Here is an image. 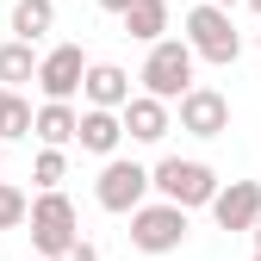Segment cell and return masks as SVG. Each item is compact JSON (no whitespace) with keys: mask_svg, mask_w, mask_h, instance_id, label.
I'll use <instances>...</instances> for the list:
<instances>
[{"mask_svg":"<svg viewBox=\"0 0 261 261\" xmlns=\"http://www.w3.org/2000/svg\"><path fill=\"white\" fill-rule=\"evenodd\" d=\"M193 69H199V56H193V44L187 38H162L149 56H143V93H149V100H162V106H180L187 100V93L193 87H199V81H193Z\"/></svg>","mask_w":261,"mask_h":261,"instance_id":"1","label":"cell"},{"mask_svg":"<svg viewBox=\"0 0 261 261\" xmlns=\"http://www.w3.org/2000/svg\"><path fill=\"white\" fill-rule=\"evenodd\" d=\"M149 174H155V193H162L168 205H180V212H193V205L212 212V199L224 193L218 168H212V162H199V155H162Z\"/></svg>","mask_w":261,"mask_h":261,"instance_id":"2","label":"cell"},{"mask_svg":"<svg viewBox=\"0 0 261 261\" xmlns=\"http://www.w3.org/2000/svg\"><path fill=\"white\" fill-rule=\"evenodd\" d=\"M31 249L38 255H62V249H75L81 243V212H75V199L69 193H38V199H31Z\"/></svg>","mask_w":261,"mask_h":261,"instance_id":"3","label":"cell"},{"mask_svg":"<svg viewBox=\"0 0 261 261\" xmlns=\"http://www.w3.org/2000/svg\"><path fill=\"white\" fill-rule=\"evenodd\" d=\"M149 187H155V174L143 168V162L112 155L100 168V180H93V199H100V212H112V218H130V212L149 205Z\"/></svg>","mask_w":261,"mask_h":261,"instance_id":"4","label":"cell"},{"mask_svg":"<svg viewBox=\"0 0 261 261\" xmlns=\"http://www.w3.org/2000/svg\"><path fill=\"white\" fill-rule=\"evenodd\" d=\"M187 44L199 62H218V69H230V62L243 56V31L230 25V13L212 7V0H199V7L187 13Z\"/></svg>","mask_w":261,"mask_h":261,"instance_id":"5","label":"cell"},{"mask_svg":"<svg viewBox=\"0 0 261 261\" xmlns=\"http://www.w3.org/2000/svg\"><path fill=\"white\" fill-rule=\"evenodd\" d=\"M130 243L143 255H174L187 243V212L168 205V199H149L143 212H130Z\"/></svg>","mask_w":261,"mask_h":261,"instance_id":"6","label":"cell"},{"mask_svg":"<svg viewBox=\"0 0 261 261\" xmlns=\"http://www.w3.org/2000/svg\"><path fill=\"white\" fill-rule=\"evenodd\" d=\"M87 69H93V62L81 56V44H56V50H44L38 93H44V100H56V106H75V93L87 87Z\"/></svg>","mask_w":261,"mask_h":261,"instance_id":"7","label":"cell"},{"mask_svg":"<svg viewBox=\"0 0 261 261\" xmlns=\"http://www.w3.org/2000/svg\"><path fill=\"white\" fill-rule=\"evenodd\" d=\"M180 130L199 137V143L224 137V130H230V100H224L218 87H193L187 100H180Z\"/></svg>","mask_w":261,"mask_h":261,"instance_id":"8","label":"cell"},{"mask_svg":"<svg viewBox=\"0 0 261 261\" xmlns=\"http://www.w3.org/2000/svg\"><path fill=\"white\" fill-rule=\"evenodd\" d=\"M212 218H218V230H255L261 224V180H230L212 199Z\"/></svg>","mask_w":261,"mask_h":261,"instance_id":"9","label":"cell"},{"mask_svg":"<svg viewBox=\"0 0 261 261\" xmlns=\"http://www.w3.org/2000/svg\"><path fill=\"white\" fill-rule=\"evenodd\" d=\"M81 93H87V106H93V112H124L130 100H137V93H130V75L118 69V62H93Z\"/></svg>","mask_w":261,"mask_h":261,"instance_id":"10","label":"cell"},{"mask_svg":"<svg viewBox=\"0 0 261 261\" xmlns=\"http://www.w3.org/2000/svg\"><path fill=\"white\" fill-rule=\"evenodd\" d=\"M174 130V112L162 106V100H149V93H137V100L124 106V137L130 143H162Z\"/></svg>","mask_w":261,"mask_h":261,"instance_id":"11","label":"cell"},{"mask_svg":"<svg viewBox=\"0 0 261 261\" xmlns=\"http://www.w3.org/2000/svg\"><path fill=\"white\" fill-rule=\"evenodd\" d=\"M87 155H100V162H112L118 155V143H124V112H81V137H75Z\"/></svg>","mask_w":261,"mask_h":261,"instance_id":"12","label":"cell"},{"mask_svg":"<svg viewBox=\"0 0 261 261\" xmlns=\"http://www.w3.org/2000/svg\"><path fill=\"white\" fill-rule=\"evenodd\" d=\"M44 149H69L75 137H81V112L75 106H56V100H44L38 106V130H31Z\"/></svg>","mask_w":261,"mask_h":261,"instance_id":"13","label":"cell"},{"mask_svg":"<svg viewBox=\"0 0 261 261\" xmlns=\"http://www.w3.org/2000/svg\"><path fill=\"white\" fill-rule=\"evenodd\" d=\"M38 69H44L38 44H19V38L0 44V87H7V93H19L25 81H38Z\"/></svg>","mask_w":261,"mask_h":261,"instance_id":"14","label":"cell"},{"mask_svg":"<svg viewBox=\"0 0 261 261\" xmlns=\"http://www.w3.org/2000/svg\"><path fill=\"white\" fill-rule=\"evenodd\" d=\"M124 31H130V38H137V44H162V38H168V0H137V7H130L124 13Z\"/></svg>","mask_w":261,"mask_h":261,"instance_id":"15","label":"cell"},{"mask_svg":"<svg viewBox=\"0 0 261 261\" xmlns=\"http://www.w3.org/2000/svg\"><path fill=\"white\" fill-rule=\"evenodd\" d=\"M50 25H56V0H13V38L19 44H38Z\"/></svg>","mask_w":261,"mask_h":261,"instance_id":"16","label":"cell"},{"mask_svg":"<svg viewBox=\"0 0 261 261\" xmlns=\"http://www.w3.org/2000/svg\"><path fill=\"white\" fill-rule=\"evenodd\" d=\"M31 130H38V106L31 100H7V118H0V143H13V137H31Z\"/></svg>","mask_w":261,"mask_h":261,"instance_id":"17","label":"cell"},{"mask_svg":"<svg viewBox=\"0 0 261 261\" xmlns=\"http://www.w3.org/2000/svg\"><path fill=\"white\" fill-rule=\"evenodd\" d=\"M62 174H69V155H62V149H38V162H31L38 193H62Z\"/></svg>","mask_w":261,"mask_h":261,"instance_id":"18","label":"cell"},{"mask_svg":"<svg viewBox=\"0 0 261 261\" xmlns=\"http://www.w3.org/2000/svg\"><path fill=\"white\" fill-rule=\"evenodd\" d=\"M19 224H31V199L13 180H0V230H19Z\"/></svg>","mask_w":261,"mask_h":261,"instance_id":"19","label":"cell"},{"mask_svg":"<svg viewBox=\"0 0 261 261\" xmlns=\"http://www.w3.org/2000/svg\"><path fill=\"white\" fill-rule=\"evenodd\" d=\"M56 261H100V249H93V243H75V249H62Z\"/></svg>","mask_w":261,"mask_h":261,"instance_id":"20","label":"cell"},{"mask_svg":"<svg viewBox=\"0 0 261 261\" xmlns=\"http://www.w3.org/2000/svg\"><path fill=\"white\" fill-rule=\"evenodd\" d=\"M100 7H106V13H118V19H124V13H130V7H137V0H100Z\"/></svg>","mask_w":261,"mask_h":261,"instance_id":"21","label":"cell"},{"mask_svg":"<svg viewBox=\"0 0 261 261\" xmlns=\"http://www.w3.org/2000/svg\"><path fill=\"white\" fill-rule=\"evenodd\" d=\"M7 100H13V93H7V87H0V118H7Z\"/></svg>","mask_w":261,"mask_h":261,"instance_id":"22","label":"cell"},{"mask_svg":"<svg viewBox=\"0 0 261 261\" xmlns=\"http://www.w3.org/2000/svg\"><path fill=\"white\" fill-rule=\"evenodd\" d=\"M249 237H255V255H261V224H255V230H249Z\"/></svg>","mask_w":261,"mask_h":261,"instance_id":"23","label":"cell"},{"mask_svg":"<svg viewBox=\"0 0 261 261\" xmlns=\"http://www.w3.org/2000/svg\"><path fill=\"white\" fill-rule=\"evenodd\" d=\"M212 7H224V13H230V7H237V0H212Z\"/></svg>","mask_w":261,"mask_h":261,"instance_id":"24","label":"cell"},{"mask_svg":"<svg viewBox=\"0 0 261 261\" xmlns=\"http://www.w3.org/2000/svg\"><path fill=\"white\" fill-rule=\"evenodd\" d=\"M0 168H7V143H0Z\"/></svg>","mask_w":261,"mask_h":261,"instance_id":"25","label":"cell"},{"mask_svg":"<svg viewBox=\"0 0 261 261\" xmlns=\"http://www.w3.org/2000/svg\"><path fill=\"white\" fill-rule=\"evenodd\" d=\"M249 7H255V13H261V0H249Z\"/></svg>","mask_w":261,"mask_h":261,"instance_id":"26","label":"cell"},{"mask_svg":"<svg viewBox=\"0 0 261 261\" xmlns=\"http://www.w3.org/2000/svg\"><path fill=\"white\" fill-rule=\"evenodd\" d=\"M255 50H261V31H255Z\"/></svg>","mask_w":261,"mask_h":261,"instance_id":"27","label":"cell"},{"mask_svg":"<svg viewBox=\"0 0 261 261\" xmlns=\"http://www.w3.org/2000/svg\"><path fill=\"white\" fill-rule=\"evenodd\" d=\"M255 261H261V255H255Z\"/></svg>","mask_w":261,"mask_h":261,"instance_id":"28","label":"cell"}]
</instances>
